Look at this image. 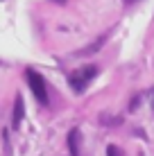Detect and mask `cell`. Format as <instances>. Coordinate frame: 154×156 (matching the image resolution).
Segmentation results:
<instances>
[{
  "instance_id": "1",
  "label": "cell",
  "mask_w": 154,
  "mask_h": 156,
  "mask_svg": "<svg viewBox=\"0 0 154 156\" xmlns=\"http://www.w3.org/2000/svg\"><path fill=\"white\" fill-rule=\"evenodd\" d=\"M95 75H98V68H95V66H84V68H79V70H75V73L68 75V84H70L73 90L82 93V90L93 82Z\"/></svg>"
},
{
  "instance_id": "2",
  "label": "cell",
  "mask_w": 154,
  "mask_h": 156,
  "mask_svg": "<svg viewBox=\"0 0 154 156\" xmlns=\"http://www.w3.org/2000/svg\"><path fill=\"white\" fill-rule=\"evenodd\" d=\"M25 77H27V84L34 93V98L41 102V104H48V86H45V79L43 75H39L34 68H27L25 70Z\"/></svg>"
},
{
  "instance_id": "3",
  "label": "cell",
  "mask_w": 154,
  "mask_h": 156,
  "mask_svg": "<svg viewBox=\"0 0 154 156\" xmlns=\"http://www.w3.org/2000/svg\"><path fill=\"white\" fill-rule=\"evenodd\" d=\"M68 149H70V156H82V133H79V129H73L68 133Z\"/></svg>"
},
{
  "instance_id": "4",
  "label": "cell",
  "mask_w": 154,
  "mask_h": 156,
  "mask_svg": "<svg viewBox=\"0 0 154 156\" xmlns=\"http://www.w3.org/2000/svg\"><path fill=\"white\" fill-rule=\"evenodd\" d=\"M25 118V104H23V98L20 95H16V102H14V118H12V125L14 127H20V122H23Z\"/></svg>"
},
{
  "instance_id": "5",
  "label": "cell",
  "mask_w": 154,
  "mask_h": 156,
  "mask_svg": "<svg viewBox=\"0 0 154 156\" xmlns=\"http://www.w3.org/2000/svg\"><path fill=\"white\" fill-rule=\"evenodd\" d=\"M104 41H107V36H100V39L95 41L91 48H84V50H79L77 55H79V57H84V55H93V52H98L100 48H102V43H104Z\"/></svg>"
},
{
  "instance_id": "6",
  "label": "cell",
  "mask_w": 154,
  "mask_h": 156,
  "mask_svg": "<svg viewBox=\"0 0 154 156\" xmlns=\"http://www.w3.org/2000/svg\"><path fill=\"white\" fill-rule=\"evenodd\" d=\"M107 156H125V154L120 152L116 145H109V147H107Z\"/></svg>"
},
{
  "instance_id": "7",
  "label": "cell",
  "mask_w": 154,
  "mask_h": 156,
  "mask_svg": "<svg viewBox=\"0 0 154 156\" xmlns=\"http://www.w3.org/2000/svg\"><path fill=\"white\" fill-rule=\"evenodd\" d=\"M125 2H127V5H134V2H138V0H125Z\"/></svg>"
},
{
  "instance_id": "8",
  "label": "cell",
  "mask_w": 154,
  "mask_h": 156,
  "mask_svg": "<svg viewBox=\"0 0 154 156\" xmlns=\"http://www.w3.org/2000/svg\"><path fill=\"white\" fill-rule=\"evenodd\" d=\"M55 2H63V0H55Z\"/></svg>"
},
{
  "instance_id": "9",
  "label": "cell",
  "mask_w": 154,
  "mask_h": 156,
  "mask_svg": "<svg viewBox=\"0 0 154 156\" xmlns=\"http://www.w3.org/2000/svg\"><path fill=\"white\" fill-rule=\"evenodd\" d=\"M152 109H154V100H152Z\"/></svg>"
}]
</instances>
